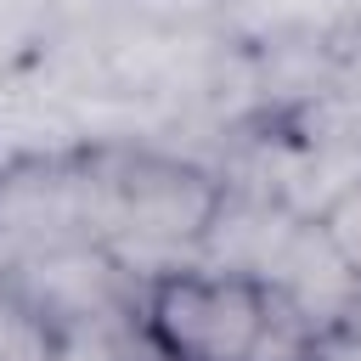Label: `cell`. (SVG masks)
I'll list each match as a JSON object with an SVG mask.
<instances>
[{"mask_svg":"<svg viewBox=\"0 0 361 361\" xmlns=\"http://www.w3.org/2000/svg\"><path fill=\"white\" fill-rule=\"evenodd\" d=\"M265 288H271L276 305L293 310L322 344L361 316V282H355V271L333 254V243L322 237L316 220H293L282 254H276L271 271H265Z\"/></svg>","mask_w":361,"mask_h":361,"instance_id":"cell-4","label":"cell"},{"mask_svg":"<svg viewBox=\"0 0 361 361\" xmlns=\"http://www.w3.org/2000/svg\"><path fill=\"white\" fill-rule=\"evenodd\" d=\"M56 322L34 310L11 282H0V361H51Z\"/></svg>","mask_w":361,"mask_h":361,"instance_id":"cell-5","label":"cell"},{"mask_svg":"<svg viewBox=\"0 0 361 361\" xmlns=\"http://www.w3.org/2000/svg\"><path fill=\"white\" fill-rule=\"evenodd\" d=\"M310 220L322 226V237L333 243V254H338V259L355 271V282H361V175H355L344 192H333Z\"/></svg>","mask_w":361,"mask_h":361,"instance_id":"cell-6","label":"cell"},{"mask_svg":"<svg viewBox=\"0 0 361 361\" xmlns=\"http://www.w3.org/2000/svg\"><path fill=\"white\" fill-rule=\"evenodd\" d=\"M11 288L45 310L56 327L62 322H118L124 316V259L107 243H68L45 248L11 265Z\"/></svg>","mask_w":361,"mask_h":361,"instance_id":"cell-3","label":"cell"},{"mask_svg":"<svg viewBox=\"0 0 361 361\" xmlns=\"http://www.w3.org/2000/svg\"><path fill=\"white\" fill-rule=\"evenodd\" d=\"M271 316V288L248 271L186 265L147 276L135 327L158 361H248Z\"/></svg>","mask_w":361,"mask_h":361,"instance_id":"cell-1","label":"cell"},{"mask_svg":"<svg viewBox=\"0 0 361 361\" xmlns=\"http://www.w3.org/2000/svg\"><path fill=\"white\" fill-rule=\"evenodd\" d=\"M124 316L118 322H62L51 361H124Z\"/></svg>","mask_w":361,"mask_h":361,"instance_id":"cell-7","label":"cell"},{"mask_svg":"<svg viewBox=\"0 0 361 361\" xmlns=\"http://www.w3.org/2000/svg\"><path fill=\"white\" fill-rule=\"evenodd\" d=\"M220 186L169 158H135L107 175V243L113 248H180L203 243L220 214Z\"/></svg>","mask_w":361,"mask_h":361,"instance_id":"cell-2","label":"cell"}]
</instances>
